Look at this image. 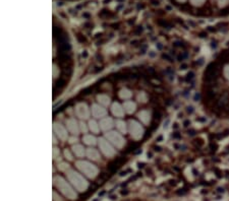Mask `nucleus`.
Segmentation results:
<instances>
[{
    "label": "nucleus",
    "instance_id": "nucleus-1",
    "mask_svg": "<svg viewBox=\"0 0 229 201\" xmlns=\"http://www.w3.org/2000/svg\"><path fill=\"white\" fill-rule=\"evenodd\" d=\"M54 185L59 189V191L62 192L67 198L72 200H74L77 198V193L73 191V189L70 187V185L61 177H54Z\"/></svg>",
    "mask_w": 229,
    "mask_h": 201
},
{
    "label": "nucleus",
    "instance_id": "nucleus-2",
    "mask_svg": "<svg viewBox=\"0 0 229 201\" xmlns=\"http://www.w3.org/2000/svg\"><path fill=\"white\" fill-rule=\"evenodd\" d=\"M66 175H67L68 180L72 182V184L79 191L83 192L86 191L88 188V182L84 179V177H82L79 173L69 170V171H66Z\"/></svg>",
    "mask_w": 229,
    "mask_h": 201
},
{
    "label": "nucleus",
    "instance_id": "nucleus-3",
    "mask_svg": "<svg viewBox=\"0 0 229 201\" xmlns=\"http://www.w3.org/2000/svg\"><path fill=\"white\" fill-rule=\"evenodd\" d=\"M77 167L79 169V171L83 172V173L86 175L87 177L91 179H94L95 177L97 176L98 174V169L96 165H92L91 163L86 162V161H79L77 162Z\"/></svg>",
    "mask_w": 229,
    "mask_h": 201
},
{
    "label": "nucleus",
    "instance_id": "nucleus-4",
    "mask_svg": "<svg viewBox=\"0 0 229 201\" xmlns=\"http://www.w3.org/2000/svg\"><path fill=\"white\" fill-rule=\"evenodd\" d=\"M106 138H107L109 141H111V143H113L117 148H121V147L124 145L123 137H122L120 134L117 133V132H115V131H111V132L106 133Z\"/></svg>",
    "mask_w": 229,
    "mask_h": 201
},
{
    "label": "nucleus",
    "instance_id": "nucleus-5",
    "mask_svg": "<svg viewBox=\"0 0 229 201\" xmlns=\"http://www.w3.org/2000/svg\"><path fill=\"white\" fill-rule=\"evenodd\" d=\"M99 146H100L101 151L103 152L106 156H108V158H111V156H113L115 154L114 148H113V147L110 145V143H109L108 141H106L104 138H101L99 140Z\"/></svg>",
    "mask_w": 229,
    "mask_h": 201
},
{
    "label": "nucleus",
    "instance_id": "nucleus-6",
    "mask_svg": "<svg viewBox=\"0 0 229 201\" xmlns=\"http://www.w3.org/2000/svg\"><path fill=\"white\" fill-rule=\"evenodd\" d=\"M130 132L132 134V136L135 139H140L143 135V128L142 126L135 121H130Z\"/></svg>",
    "mask_w": 229,
    "mask_h": 201
},
{
    "label": "nucleus",
    "instance_id": "nucleus-7",
    "mask_svg": "<svg viewBox=\"0 0 229 201\" xmlns=\"http://www.w3.org/2000/svg\"><path fill=\"white\" fill-rule=\"evenodd\" d=\"M75 113H77V117L81 119H88L90 116V111H89V108L87 107L86 104H79L75 109Z\"/></svg>",
    "mask_w": 229,
    "mask_h": 201
},
{
    "label": "nucleus",
    "instance_id": "nucleus-8",
    "mask_svg": "<svg viewBox=\"0 0 229 201\" xmlns=\"http://www.w3.org/2000/svg\"><path fill=\"white\" fill-rule=\"evenodd\" d=\"M53 130H54V133L56 134L61 140H66V139H67V131H66L65 128H64L61 124L55 123L54 126H53Z\"/></svg>",
    "mask_w": 229,
    "mask_h": 201
},
{
    "label": "nucleus",
    "instance_id": "nucleus-9",
    "mask_svg": "<svg viewBox=\"0 0 229 201\" xmlns=\"http://www.w3.org/2000/svg\"><path fill=\"white\" fill-rule=\"evenodd\" d=\"M66 127H67V129L69 130V132L72 133L73 135L77 134L79 131V125H77V123L75 122V120H73V119H68V120H66Z\"/></svg>",
    "mask_w": 229,
    "mask_h": 201
},
{
    "label": "nucleus",
    "instance_id": "nucleus-10",
    "mask_svg": "<svg viewBox=\"0 0 229 201\" xmlns=\"http://www.w3.org/2000/svg\"><path fill=\"white\" fill-rule=\"evenodd\" d=\"M92 113L95 117H97V118H102V117H104L106 115V110L99 105H93Z\"/></svg>",
    "mask_w": 229,
    "mask_h": 201
},
{
    "label": "nucleus",
    "instance_id": "nucleus-11",
    "mask_svg": "<svg viewBox=\"0 0 229 201\" xmlns=\"http://www.w3.org/2000/svg\"><path fill=\"white\" fill-rule=\"evenodd\" d=\"M100 127L102 128L103 130H105V131H107V130L111 129V128L113 127V121L111 118H104L101 120V122H100Z\"/></svg>",
    "mask_w": 229,
    "mask_h": 201
},
{
    "label": "nucleus",
    "instance_id": "nucleus-12",
    "mask_svg": "<svg viewBox=\"0 0 229 201\" xmlns=\"http://www.w3.org/2000/svg\"><path fill=\"white\" fill-rule=\"evenodd\" d=\"M112 113L114 116L116 117H122L124 114V110H123V107H121L119 104L117 103H114L112 105Z\"/></svg>",
    "mask_w": 229,
    "mask_h": 201
},
{
    "label": "nucleus",
    "instance_id": "nucleus-13",
    "mask_svg": "<svg viewBox=\"0 0 229 201\" xmlns=\"http://www.w3.org/2000/svg\"><path fill=\"white\" fill-rule=\"evenodd\" d=\"M87 156H88L89 158H91V160H93V161H99L100 160L99 152L94 148H89L88 151H87Z\"/></svg>",
    "mask_w": 229,
    "mask_h": 201
},
{
    "label": "nucleus",
    "instance_id": "nucleus-14",
    "mask_svg": "<svg viewBox=\"0 0 229 201\" xmlns=\"http://www.w3.org/2000/svg\"><path fill=\"white\" fill-rule=\"evenodd\" d=\"M72 151H73V153H74L77 156H79V158H82V156H84V148L83 146H82V145H79V144L73 145V146H72Z\"/></svg>",
    "mask_w": 229,
    "mask_h": 201
},
{
    "label": "nucleus",
    "instance_id": "nucleus-15",
    "mask_svg": "<svg viewBox=\"0 0 229 201\" xmlns=\"http://www.w3.org/2000/svg\"><path fill=\"white\" fill-rule=\"evenodd\" d=\"M123 108H124V111L125 112H127V113H132L135 109V104L130 101H126L125 103L123 104Z\"/></svg>",
    "mask_w": 229,
    "mask_h": 201
},
{
    "label": "nucleus",
    "instance_id": "nucleus-16",
    "mask_svg": "<svg viewBox=\"0 0 229 201\" xmlns=\"http://www.w3.org/2000/svg\"><path fill=\"white\" fill-rule=\"evenodd\" d=\"M139 118L141 119V121L144 124H148L149 121H150V113L148 111H142L139 114Z\"/></svg>",
    "mask_w": 229,
    "mask_h": 201
},
{
    "label": "nucleus",
    "instance_id": "nucleus-17",
    "mask_svg": "<svg viewBox=\"0 0 229 201\" xmlns=\"http://www.w3.org/2000/svg\"><path fill=\"white\" fill-rule=\"evenodd\" d=\"M83 140L86 144L88 145H94L96 143V138L92 135H84L83 137Z\"/></svg>",
    "mask_w": 229,
    "mask_h": 201
},
{
    "label": "nucleus",
    "instance_id": "nucleus-18",
    "mask_svg": "<svg viewBox=\"0 0 229 201\" xmlns=\"http://www.w3.org/2000/svg\"><path fill=\"white\" fill-rule=\"evenodd\" d=\"M97 99H98V101H99V103L103 106H107V105H109V103H110V99H109L107 96H105V94H100V96H98Z\"/></svg>",
    "mask_w": 229,
    "mask_h": 201
},
{
    "label": "nucleus",
    "instance_id": "nucleus-19",
    "mask_svg": "<svg viewBox=\"0 0 229 201\" xmlns=\"http://www.w3.org/2000/svg\"><path fill=\"white\" fill-rule=\"evenodd\" d=\"M89 127H90V130L92 132H94V133H98L99 132V125L97 124V122H95V121H90V123H89Z\"/></svg>",
    "mask_w": 229,
    "mask_h": 201
},
{
    "label": "nucleus",
    "instance_id": "nucleus-20",
    "mask_svg": "<svg viewBox=\"0 0 229 201\" xmlns=\"http://www.w3.org/2000/svg\"><path fill=\"white\" fill-rule=\"evenodd\" d=\"M116 127L118 128V130L121 132V133H125V132H126L125 123L122 122V121H117V122H116Z\"/></svg>",
    "mask_w": 229,
    "mask_h": 201
},
{
    "label": "nucleus",
    "instance_id": "nucleus-21",
    "mask_svg": "<svg viewBox=\"0 0 229 201\" xmlns=\"http://www.w3.org/2000/svg\"><path fill=\"white\" fill-rule=\"evenodd\" d=\"M119 96H120V98H122V99H128L132 97V92L127 89H121L120 92H119Z\"/></svg>",
    "mask_w": 229,
    "mask_h": 201
},
{
    "label": "nucleus",
    "instance_id": "nucleus-22",
    "mask_svg": "<svg viewBox=\"0 0 229 201\" xmlns=\"http://www.w3.org/2000/svg\"><path fill=\"white\" fill-rule=\"evenodd\" d=\"M79 127H81V131H83L84 133H86L87 130H88V128H87V126L84 122H82L81 124H79Z\"/></svg>",
    "mask_w": 229,
    "mask_h": 201
},
{
    "label": "nucleus",
    "instance_id": "nucleus-23",
    "mask_svg": "<svg viewBox=\"0 0 229 201\" xmlns=\"http://www.w3.org/2000/svg\"><path fill=\"white\" fill-rule=\"evenodd\" d=\"M59 149H57V148H54L53 149V158H57L59 156Z\"/></svg>",
    "mask_w": 229,
    "mask_h": 201
},
{
    "label": "nucleus",
    "instance_id": "nucleus-24",
    "mask_svg": "<svg viewBox=\"0 0 229 201\" xmlns=\"http://www.w3.org/2000/svg\"><path fill=\"white\" fill-rule=\"evenodd\" d=\"M58 168H60V170H62V171H67L68 165H66V163H61V165H58Z\"/></svg>",
    "mask_w": 229,
    "mask_h": 201
},
{
    "label": "nucleus",
    "instance_id": "nucleus-25",
    "mask_svg": "<svg viewBox=\"0 0 229 201\" xmlns=\"http://www.w3.org/2000/svg\"><path fill=\"white\" fill-rule=\"evenodd\" d=\"M64 154H65V156L68 158V160H72V156L70 154L69 151H67V149H65V151H64Z\"/></svg>",
    "mask_w": 229,
    "mask_h": 201
},
{
    "label": "nucleus",
    "instance_id": "nucleus-26",
    "mask_svg": "<svg viewBox=\"0 0 229 201\" xmlns=\"http://www.w3.org/2000/svg\"><path fill=\"white\" fill-rule=\"evenodd\" d=\"M75 141H77V138H75V139H74V138H72V139H70L69 142H70V143H73V142H75Z\"/></svg>",
    "mask_w": 229,
    "mask_h": 201
}]
</instances>
